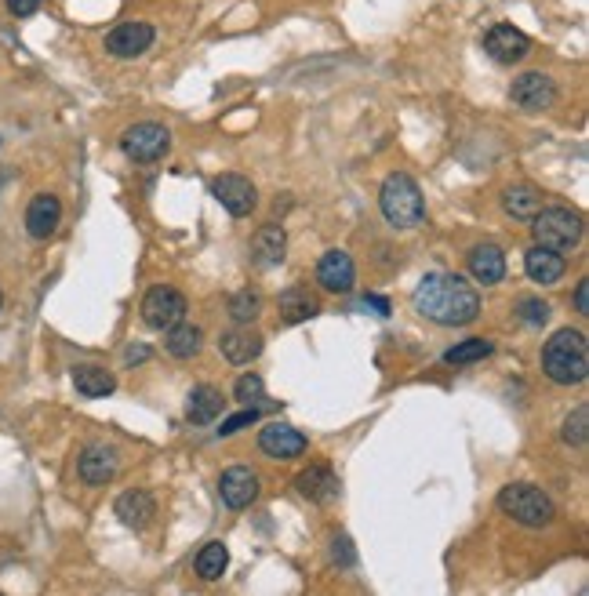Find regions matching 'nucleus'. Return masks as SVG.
<instances>
[{"instance_id":"obj_30","label":"nucleus","mask_w":589,"mask_h":596,"mask_svg":"<svg viewBox=\"0 0 589 596\" xmlns=\"http://www.w3.org/2000/svg\"><path fill=\"white\" fill-rule=\"evenodd\" d=\"M259 313H262V295H259V291L244 288V291H237V295L230 298V317L237 320V324H251V320L259 317Z\"/></svg>"},{"instance_id":"obj_2","label":"nucleus","mask_w":589,"mask_h":596,"mask_svg":"<svg viewBox=\"0 0 589 596\" xmlns=\"http://www.w3.org/2000/svg\"><path fill=\"white\" fill-rule=\"evenodd\" d=\"M542 371H546V378L557 382V386H579V382H586V371H589L586 335L575 328H560L557 335L546 342V349H542Z\"/></svg>"},{"instance_id":"obj_18","label":"nucleus","mask_w":589,"mask_h":596,"mask_svg":"<svg viewBox=\"0 0 589 596\" xmlns=\"http://www.w3.org/2000/svg\"><path fill=\"white\" fill-rule=\"evenodd\" d=\"M117 517L124 527H135V531H142V527H150V520L157 517V502H153L150 491H124V495L117 498Z\"/></svg>"},{"instance_id":"obj_35","label":"nucleus","mask_w":589,"mask_h":596,"mask_svg":"<svg viewBox=\"0 0 589 596\" xmlns=\"http://www.w3.org/2000/svg\"><path fill=\"white\" fill-rule=\"evenodd\" d=\"M255 422H259V411L255 408H248V411H240V415H233V418H226V422H222V437H233V433H240V429H248V426H255Z\"/></svg>"},{"instance_id":"obj_37","label":"nucleus","mask_w":589,"mask_h":596,"mask_svg":"<svg viewBox=\"0 0 589 596\" xmlns=\"http://www.w3.org/2000/svg\"><path fill=\"white\" fill-rule=\"evenodd\" d=\"M575 313L589 317V280H579V288H575Z\"/></svg>"},{"instance_id":"obj_22","label":"nucleus","mask_w":589,"mask_h":596,"mask_svg":"<svg viewBox=\"0 0 589 596\" xmlns=\"http://www.w3.org/2000/svg\"><path fill=\"white\" fill-rule=\"evenodd\" d=\"M219 349H222V357L230 360V364H251V360L262 353V335L240 324V328H233V331H226V335H222Z\"/></svg>"},{"instance_id":"obj_28","label":"nucleus","mask_w":589,"mask_h":596,"mask_svg":"<svg viewBox=\"0 0 589 596\" xmlns=\"http://www.w3.org/2000/svg\"><path fill=\"white\" fill-rule=\"evenodd\" d=\"M168 353L175 360H190L193 353L200 349V328H193V324H175V328H168Z\"/></svg>"},{"instance_id":"obj_13","label":"nucleus","mask_w":589,"mask_h":596,"mask_svg":"<svg viewBox=\"0 0 589 596\" xmlns=\"http://www.w3.org/2000/svg\"><path fill=\"white\" fill-rule=\"evenodd\" d=\"M317 280L324 291H335V295H346V291H353V284H357V266H353V259L346 255V251H324L317 262Z\"/></svg>"},{"instance_id":"obj_7","label":"nucleus","mask_w":589,"mask_h":596,"mask_svg":"<svg viewBox=\"0 0 589 596\" xmlns=\"http://www.w3.org/2000/svg\"><path fill=\"white\" fill-rule=\"evenodd\" d=\"M142 320L153 331H168L186 320V298L175 288H150L142 298Z\"/></svg>"},{"instance_id":"obj_32","label":"nucleus","mask_w":589,"mask_h":596,"mask_svg":"<svg viewBox=\"0 0 589 596\" xmlns=\"http://www.w3.org/2000/svg\"><path fill=\"white\" fill-rule=\"evenodd\" d=\"M517 313L524 324L542 328V324L550 320V302H542V298H535V295H524V298H517Z\"/></svg>"},{"instance_id":"obj_17","label":"nucleus","mask_w":589,"mask_h":596,"mask_svg":"<svg viewBox=\"0 0 589 596\" xmlns=\"http://www.w3.org/2000/svg\"><path fill=\"white\" fill-rule=\"evenodd\" d=\"M251 262L259 269H273L280 266V262L288 259V233H284V226H262L255 237H251Z\"/></svg>"},{"instance_id":"obj_25","label":"nucleus","mask_w":589,"mask_h":596,"mask_svg":"<svg viewBox=\"0 0 589 596\" xmlns=\"http://www.w3.org/2000/svg\"><path fill=\"white\" fill-rule=\"evenodd\" d=\"M222 415V393L215 386H197L190 393V404H186V418L193 426H208Z\"/></svg>"},{"instance_id":"obj_38","label":"nucleus","mask_w":589,"mask_h":596,"mask_svg":"<svg viewBox=\"0 0 589 596\" xmlns=\"http://www.w3.org/2000/svg\"><path fill=\"white\" fill-rule=\"evenodd\" d=\"M364 309H379V317H390V302L379 295H364V302H360Z\"/></svg>"},{"instance_id":"obj_36","label":"nucleus","mask_w":589,"mask_h":596,"mask_svg":"<svg viewBox=\"0 0 589 596\" xmlns=\"http://www.w3.org/2000/svg\"><path fill=\"white\" fill-rule=\"evenodd\" d=\"M8 4V11L15 15V19H30V15H37L40 0H4Z\"/></svg>"},{"instance_id":"obj_24","label":"nucleus","mask_w":589,"mask_h":596,"mask_svg":"<svg viewBox=\"0 0 589 596\" xmlns=\"http://www.w3.org/2000/svg\"><path fill=\"white\" fill-rule=\"evenodd\" d=\"M277 309H280V320H284V324H302V320H313V317L320 313L317 298H313L306 288H288V291H280Z\"/></svg>"},{"instance_id":"obj_14","label":"nucleus","mask_w":589,"mask_h":596,"mask_svg":"<svg viewBox=\"0 0 589 596\" xmlns=\"http://www.w3.org/2000/svg\"><path fill=\"white\" fill-rule=\"evenodd\" d=\"M259 447L270 458H299V455H306L310 440L302 437L295 426H288V422H270V426H262Z\"/></svg>"},{"instance_id":"obj_12","label":"nucleus","mask_w":589,"mask_h":596,"mask_svg":"<svg viewBox=\"0 0 589 596\" xmlns=\"http://www.w3.org/2000/svg\"><path fill=\"white\" fill-rule=\"evenodd\" d=\"M153 37L157 33H153L150 22H120L106 33V51L117 55V59H135L142 51H150Z\"/></svg>"},{"instance_id":"obj_40","label":"nucleus","mask_w":589,"mask_h":596,"mask_svg":"<svg viewBox=\"0 0 589 596\" xmlns=\"http://www.w3.org/2000/svg\"><path fill=\"white\" fill-rule=\"evenodd\" d=\"M0 309H4V295H0Z\"/></svg>"},{"instance_id":"obj_20","label":"nucleus","mask_w":589,"mask_h":596,"mask_svg":"<svg viewBox=\"0 0 589 596\" xmlns=\"http://www.w3.org/2000/svg\"><path fill=\"white\" fill-rule=\"evenodd\" d=\"M295 487H299V495H306L310 502H335V498H339V477H335L328 466L302 469L299 477H295Z\"/></svg>"},{"instance_id":"obj_16","label":"nucleus","mask_w":589,"mask_h":596,"mask_svg":"<svg viewBox=\"0 0 589 596\" xmlns=\"http://www.w3.org/2000/svg\"><path fill=\"white\" fill-rule=\"evenodd\" d=\"M62 222V200L55 193H37L26 208V233L33 240H48Z\"/></svg>"},{"instance_id":"obj_27","label":"nucleus","mask_w":589,"mask_h":596,"mask_svg":"<svg viewBox=\"0 0 589 596\" xmlns=\"http://www.w3.org/2000/svg\"><path fill=\"white\" fill-rule=\"evenodd\" d=\"M502 204L513 219H535V211L542 208V193L535 186H510L502 193Z\"/></svg>"},{"instance_id":"obj_5","label":"nucleus","mask_w":589,"mask_h":596,"mask_svg":"<svg viewBox=\"0 0 589 596\" xmlns=\"http://www.w3.org/2000/svg\"><path fill=\"white\" fill-rule=\"evenodd\" d=\"M499 509L524 527H546L553 520L550 495L535 484H510L499 491Z\"/></svg>"},{"instance_id":"obj_21","label":"nucleus","mask_w":589,"mask_h":596,"mask_svg":"<svg viewBox=\"0 0 589 596\" xmlns=\"http://www.w3.org/2000/svg\"><path fill=\"white\" fill-rule=\"evenodd\" d=\"M524 269H528V277L535 280V284H557V280L564 277L568 262H564L560 251H550V248H542V244H535V248L524 255Z\"/></svg>"},{"instance_id":"obj_19","label":"nucleus","mask_w":589,"mask_h":596,"mask_svg":"<svg viewBox=\"0 0 589 596\" xmlns=\"http://www.w3.org/2000/svg\"><path fill=\"white\" fill-rule=\"evenodd\" d=\"M466 262H470V277L477 284H499L506 277V255H502L499 244H477L466 255Z\"/></svg>"},{"instance_id":"obj_39","label":"nucleus","mask_w":589,"mask_h":596,"mask_svg":"<svg viewBox=\"0 0 589 596\" xmlns=\"http://www.w3.org/2000/svg\"><path fill=\"white\" fill-rule=\"evenodd\" d=\"M124 360H128V364H142V360H150V349H146V346H128V349H124Z\"/></svg>"},{"instance_id":"obj_9","label":"nucleus","mask_w":589,"mask_h":596,"mask_svg":"<svg viewBox=\"0 0 589 596\" xmlns=\"http://www.w3.org/2000/svg\"><path fill=\"white\" fill-rule=\"evenodd\" d=\"M211 197L219 200L230 215H237V219H244V215H251V211L259 208V189L251 186V179L233 175V171L211 182Z\"/></svg>"},{"instance_id":"obj_1","label":"nucleus","mask_w":589,"mask_h":596,"mask_svg":"<svg viewBox=\"0 0 589 596\" xmlns=\"http://www.w3.org/2000/svg\"><path fill=\"white\" fill-rule=\"evenodd\" d=\"M415 313L444 328H466L480 313V295L470 280L459 273H426L411 295Z\"/></svg>"},{"instance_id":"obj_4","label":"nucleus","mask_w":589,"mask_h":596,"mask_svg":"<svg viewBox=\"0 0 589 596\" xmlns=\"http://www.w3.org/2000/svg\"><path fill=\"white\" fill-rule=\"evenodd\" d=\"M531 233H535V240H539L542 248L550 251H571L579 248L582 233H586V226H582V215L571 208H539L535 211V219H531Z\"/></svg>"},{"instance_id":"obj_3","label":"nucleus","mask_w":589,"mask_h":596,"mask_svg":"<svg viewBox=\"0 0 589 596\" xmlns=\"http://www.w3.org/2000/svg\"><path fill=\"white\" fill-rule=\"evenodd\" d=\"M379 208L382 219L390 222L393 229H415L426 219V200H422L419 182L411 179V175H404V171H393L390 179L382 182Z\"/></svg>"},{"instance_id":"obj_10","label":"nucleus","mask_w":589,"mask_h":596,"mask_svg":"<svg viewBox=\"0 0 589 596\" xmlns=\"http://www.w3.org/2000/svg\"><path fill=\"white\" fill-rule=\"evenodd\" d=\"M510 99L517 102L520 110H550L553 102H557V84H553V77H546V73H520L517 80H513L510 88Z\"/></svg>"},{"instance_id":"obj_31","label":"nucleus","mask_w":589,"mask_h":596,"mask_svg":"<svg viewBox=\"0 0 589 596\" xmlns=\"http://www.w3.org/2000/svg\"><path fill=\"white\" fill-rule=\"evenodd\" d=\"M586 440H589V408L586 404H579V408L564 418V444L586 447Z\"/></svg>"},{"instance_id":"obj_33","label":"nucleus","mask_w":589,"mask_h":596,"mask_svg":"<svg viewBox=\"0 0 589 596\" xmlns=\"http://www.w3.org/2000/svg\"><path fill=\"white\" fill-rule=\"evenodd\" d=\"M262 393H266V386H262L259 375H240L237 386H233V397L240 400V404H255V400H262Z\"/></svg>"},{"instance_id":"obj_8","label":"nucleus","mask_w":589,"mask_h":596,"mask_svg":"<svg viewBox=\"0 0 589 596\" xmlns=\"http://www.w3.org/2000/svg\"><path fill=\"white\" fill-rule=\"evenodd\" d=\"M484 51H488L491 59L499 62V66H517V62L528 59L531 51V37L510 22H499V26H491L484 33Z\"/></svg>"},{"instance_id":"obj_23","label":"nucleus","mask_w":589,"mask_h":596,"mask_svg":"<svg viewBox=\"0 0 589 596\" xmlns=\"http://www.w3.org/2000/svg\"><path fill=\"white\" fill-rule=\"evenodd\" d=\"M73 386H77L80 397L99 400L110 397L113 389H117V378L106 368H99V364H80V368H73Z\"/></svg>"},{"instance_id":"obj_6","label":"nucleus","mask_w":589,"mask_h":596,"mask_svg":"<svg viewBox=\"0 0 589 596\" xmlns=\"http://www.w3.org/2000/svg\"><path fill=\"white\" fill-rule=\"evenodd\" d=\"M120 149L124 157L135 160V164H153L171 149V131L164 124H153V120H142V124H131L124 135H120Z\"/></svg>"},{"instance_id":"obj_11","label":"nucleus","mask_w":589,"mask_h":596,"mask_svg":"<svg viewBox=\"0 0 589 596\" xmlns=\"http://www.w3.org/2000/svg\"><path fill=\"white\" fill-rule=\"evenodd\" d=\"M117 447H110V444H88L84 451H80V458H77V473H80V480L84 484H91V487H102V484H110L113 477H117Z\"/></svg>"},{"instance_id":"obj_34","label":"nucleus","mask_w":589,"mask_h":596,"mask_svg":"<svg viewBox=\"0 0 589 596\" xmlns=\"http://www.w3.org/2000/svg\"><path fill=\"white\" fill-rule=\"evenodd\" d=\"M331 560H335L339 567L357 564V549H353V542L346 535H335V542H331Z\"/></svg>"},{"instance_id":"obj_15","label":"nucleus","mask_w":589,"mask_h":596,"mask_svg":"<svg viewBox=\"0 0 589 596\" xmlns=\"http://www.w3.org/2000/svg\"><path fill=\"white\" fill-rule=\"evenodd\" d=\"M219 495L230 509H248L259 498V477L248 466H230L219 477Z\"/></svg>"},{"instance_id":"obj_26","label":"nucleus","mask_w":589,"mask_h":596,"mask_svg":"<svg viewBox=\"0 0 589 596\" xmlns=\"http://www.w3.org/2000/svg\"><path fill=\"white\" fill-rule=\"evenodd\" d=\"M193 567H197V575L204 578V582H219V578L226 575V567H230V549L222 546V542H208V546L197 553Z\"/></svg>"},{"instance_id":"obj_29","label":"nucleus","mask_w":589,"mask_h":596,"mask_svg":"<svg viewBox=\"0 0 589 596\" xmlns=\"http://www.w3.org/2000/svg\"><path fill=\"white\" fill-rule=\"evenodd\" d=\"M491 353H495V346H491L488 338H466V342H459L455 349H448V353H444V360L459 368V364H477V360L491 357Z\"/></svg>"}]
</instances>
